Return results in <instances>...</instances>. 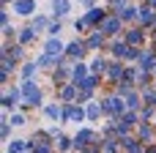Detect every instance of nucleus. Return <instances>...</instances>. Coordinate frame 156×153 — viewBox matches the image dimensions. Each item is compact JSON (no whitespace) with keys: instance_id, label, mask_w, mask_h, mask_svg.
<instances>
[{"instance_id":"23","label":"nucleus","mask_w":156,"mask_h":153,"mask_svg":"<svg viewBox=\"0 0 156 153\" xmlns=\"http://www.w3.org/2000/svg\"><path fill=\"white\" fill-rule=\"evenodd\" d=\"M22 123H25L22 115H14V118H11V126H22Z\"/></svg>"},{"instance_id":"2","label":"nucleus","mask_w":156,"mask_h":153,"mask_svg":"<svg viewBox=\"0 0 156 153\" xmlns=\"http://www.w3.org/2000/svg\"><path fill=\"white\" fill-rule=\"evenodd\" d=\"M14 11L22 14V16H27V14L36 11V0H16V3H14Z\"/></svg>"},{"instance_id":"22","label":"nucleus","mask_w":156,"mask_h":153,"mask_svg":"<svg viewBox=\"0 0 156 153\" xmlns=\"http://www.w3.org/2000/svg\"><path fill=\"white\" fill-rule=\"evenodd\" d=\"M90 68H93V71H104V60H93Z\"/></svg>"},{"instance_id":"24","label":"nucleus","mask_w":156,"mask_h":153,"mask_svg":"<svg viewBox=\"0 0 156 153\" xmlns=\"http://www.w3.org/2000/svg\"><path fill=\"white\" fill-rule=\"evenodd\" d=\"M110 77H112V79L121 77V68H118V66H110Z\"/></svg>"},{"instance_id":"15","label":"nucleus","mask_w":156,"mask_h":153,"mask_svg":"<svg viewBox=\"0 0 156 153\" xmlns=\"http://www.w3.org/2000/svg\"><path fill=\"white\" fill-rule=\"evenodd\" d=\"M126 41H129V44H140V41H143V33H140V30H132V33L126 36Z\"/></svg>"},{"instance_id":"10","label":"nucleus","mask_w":156,"mask_h":153,"mask_svg":"<svg viewBox=\"0 0 156 153\" xmlns=\"http://www.w3.org/2000/svg\"><path fill=\"white\" fill-rule=\"evenodd\" d=\"M69 11V0H55V16H63Z\"/></svg>"},{"instance_id":"18","label":"nucleus","mask_w":156,"mask_h":153,"mask_svg":"<svg viewBox=\"0 0 156 153\" xmlns=\"http://www.w3.org/2000/svg\"><path fill=\"white\" fill-rule=\"evenodd\" d=\"M33 71H36V63H27V66H25V68H22V77H30V74H33Z\"/></svg>"},{"instance_id":"19","label":"nucleus","mask_w":156,"mask_h":153,"mask_svg":"<svg viewBox=\"0 0 156 153\" xmlns=\"http://www.w3.org/2000/svg\"><path fill=\"white\" fill-rule=\"evenodd\" d=\"M47 115H49V118H55V120H58V118H60V110H58V107H47Z\"/></svg>"},{"instance_id":"4","label":"nucleus","mask_w":156,"mask_h":153,"mask_svg":"<svg viewBox=\"0 0 156 153\" xmlns=\"http://www.w3.org/2000/svg\"><path fill=\"white\" fill-rule=\"evenodd\" d=\"M101 19H104V11H101V8H93V11H88V16H85L88 25H96V22H101Z\"/></svg>"},{"instance_id":"7","label":"nucleus","mask_w":156,"mask_h":153,"mask_svg":"<svg viewBox=\"0 0 156 153\" xmlns=\"http://www.w3.org/2000/svg\"><path fill=\"white\" fill-rule=\"evenodd\" d=\"M85 115H88V112H82L80 107H69V110H66V118H71V120H82Z\"/></svg>"},{"instance_id":"8","label":"nucleus","mask_w":156,"mask_h":153,"mask_svg":"<svg viewBox=\"0 0 156 153\" xmlns=\"http://www.w3.org/2000/svg\"><path fill=\"white\" fill-rule=\"evenodd\" d=\"M90 137H93L90 131H80V134L74 137V145H77V148H85V142H90Z\"/></svg>"},{"instance_id":"20","label":"nucleus","mask_w":156,"mask_h":153,"mask_svg":"<svg viewBox=\"0 0 156 153\" xmlns=\"http://www.w3.org/2000/svg\"><path fill=\"white\" fill-rule=\"evenodd\" d=\"M99 44H101V33H96V36L88 41V47H99Z\"/></svg>"},{"instance_id":"21","label":"nucleus","mask_w":156,"mask_h":153,"mask_svg":"<svg viewBox=\"0 0 156 153\" xmlns=\"http://www.w3.org/2000/svg\"><path fill=\"white\" fill-rule=\"evenodd\" d=\"M88 118H99V107H96V104L88 107Z\"/></svg>"},{"instance_id":"11","label":"nucleus","mask_w":156,"mask_h":153,"mask_svg":"<svg viewBox=\"0 0 156 153\" xmlns=\"http://www.w3.org/2000/svg\"><path fill=\"white\" fill-rule=\"evenodd\" d=\"M140 66H143V71L154 68V55H140Z\"/></svg>"},{"instance_id":"13","label":"nucleus","mask_w":156,"mask_h":153,"mask_svg":"<svg viewBox=\"0 0 156 153\" xmlns=\"http://www.w3.org/2000/svg\"><path fill=\"white\" fill-rule=\"evenodd\" d=\"M140 19H143V25H151V22H154V11H151V8H143V11H140Z\"/></svg>"},{"instance_id":"16","label":"nucleus","mask_w":156,"mask_h":153,"mask_svg":"<svg viewBox=\"0 0 156 153\" xmlns=\"http://www.w3.org/2000/svg\"><path fill=\"white\" fill-rule=\"evenodd\" d=\"M11 153H25V142H11Z\"/></svg>"},{"instance_id":"5","label":"nucleus","mask_w":156,"mask_h":153,"mask_svg":"<svg viewBox=\"0 0 156 153\" xmlns=\"http://www.w3.org/2000/svg\"><path fill=\"white\" fill-rule=\"evenodd\" d=\"M118 27H121V16H118V19H107V22H104V27H101V33L112 36V33H115Z\"/></svg>"},{"instance_id":"1","label":"nucleus","mask_w":156,"mask_h":153,"mask_svg":"<svg viewBox=\"0 0 156 153\" xmlns=\"http://www.w3.org/2000/svg\"><path fill=\"white\" fill-rule=\"evenodd\" d=\"M22 93H25V99H27V104H38V101H41V93H38V88H36L33 82H25V88H22Z\"/></svg>"},{"instance_id":"12","label":"nucleus","mask_w":156,"mask_h":153,"mask_svg":"<svg viewBox=\"0 0 156 153\" xmlns=\"http://www.w3.org/2000/svg\"><path fill=\"white\" fill-rule=\"evenodd\" d=\"M137 14H140V11H137V8H129V5H126V8H123V11H121V14H118V16H121V19H134V16H137Z\"/></svg>"},{"instance_id":"3","label":"nucleus","mask_w":156,"mask_h":153,"mask_svg":"<svg viewBox=\"0 0 156 153\" xmlns=\"http://www.w3.org/2000/svg\"><path fill=\"white\" fill-rule=\"evenodd\" d=\"M101 110L110 112V115H121V112H123V104H121V99H107V101L101 104Z\"/></svg>"},{"instance_id":"25","label":"nucleus","mask_w":156,"mask_h":153,"mask_svg":"<svg viewBox=\"0 0 156 153\" xmlns=\"http://www.w3.org/2000/svg\"><path fill=\"white\" fill-rule=\"evenodd\" d=\"M69 148H71V142H69L66 137H60V151H69Z\"/></svg>"},{"instance_id":"27","label":"nucleus","mask_w":156,"mask_h":153,"mask_svg":"<svg viewBox=\"0 0 156 153\" xmlns=\"http://www.w3.org/2000/svg\"><path fill=\"white\" fill-rule=\"evenodd\" d=\"M148 5H156V0H148Z\"/></svg>"},{"instance_id":"17","label":"nucleus","mask_w":156,"mask_h":153,"mask_svg":"<svg viewBox=\"0 0 156 153\" xmlns=\"http://www.w3.org/2000/svg\"><path fill=\"white\" fill-rule=\"evenodd\" d=\"M33 36H36V30H33V27H27V30H22V36H19V38H22V41H30Z\"/></svg>"},{"instance_id":"14","label":"nucleus","mask_w":156,"mask_h":153,"mask_svg":"<svg viewBox=\"0 0 156 153\" xmlns=\"http://www.w3.org/2000/svg\"><path fill=\"white\" fill-rule=\"evenodd\" d=\"M82 49H85V47H82L80 41H74V44H69V47H66V52H69V55H82Z\"/></svg>"},{"instance_id":"26","label":"nucleus","mask_w":156,"mask_h":153,"mask_svg":"<svg viewBox=\"0 0 156 153\" xmlns=\"http://www.w3.org/2000/svg\"><path fill=\"white\" fill-rule=\"evenodd\" d=\"M126 104H129V107H137V96H134V93H129V101H126Z\"/></svg>"},{"instance_id":"9","label":"nucleus","mask_w":156,"mask_h":153,"mask_svg":"<svg viewBox=\"0 0 156 153\" xmlns=\"http://www.w3.org/2000/svg\"><path fill=\"white\" fill-rule=\"evenodd\" d=\"M16 99H19V93H16V90L5 93V96H3V107H5V110H8V107H14V104H16Z\"/></svg>"},{"instance_id":"6","label":"nucleus","mask_w":156,"mask_h":153,"mask_svg":"<svg viewBox=\"0 0 156 153\" xmlns=\"http://www.w3.org/2000/svg\"><path fill=\"white\" fill-rule=\"evenodd\" d=\"M60 49H63V44H60L58 38H49V41H47V55H58Z\"/></svg>"}]
</instances>
